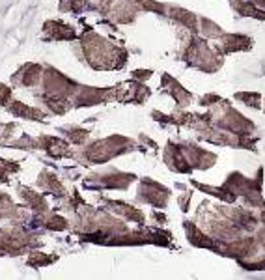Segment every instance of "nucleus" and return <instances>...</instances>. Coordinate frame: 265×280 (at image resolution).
Instances as JSON below:
<instances>
[{
    "mask_svg": "<svg viewBox=\"0 0 265 280\" xmlns=\"http://www.w3.org/2000/svg\"><path fill=\"white\" fill-rule=\"evenodd\" d=\"M86 8V2L82 0H62V4H60V10L62 11H73V13H79Z\"/></svg>",
    "mask_w": 265,
    "mask_h": 280,
    "instance_id": "10",
    "label": "nucleus"
},
{
    "mask_svg": "<svg viewBox=\"0 0 265 280\" xmlns=\"http://www.w3.org/2000/svg\"><path fill=\"white\" fill-rule=\"evenodd\" d=\"M56 260V258H52V256H47V254H41V252H32L28 258V265L32 267H43V265H49L52 261Z\"/></svg>",
    "mask_w": 265,
    "mask_h": 280,
    "instance_id": "9",
    "label": "nucleus"
},
{
    "mask_svg": "<svg viewBox=\"0 0 265 280\" xmlns=\"http://www.w3.org/2000/svg\"><path fill=\"white\" fill-rule=\"evenodd\" d=\"M43 228H47V230H66L68 220L62 219L56 213H49L47 217H43Z\"/></svg>",
    "mask_w": 265,
    "mask_h": 280,
    "instance_id": "6",
    "label": "nucleus"
},
{
    "mask_svg": "<svg viewBox=\"0 0 265 280\" xmlns=\"http://www.w3.org/2000/svg\"><path fill=\"white\" fill-rule=\"evenodd\" d=\"M0 166L6 172H17L19 170V164L13 163V161H0Z\"/></svg>",
    "mask_w": 265,
    "mask_h": 280,
    "instance_id": "12",
    "label": "nucleus"
},
{
    "mask_svg": "<svg viewBox=\"0 0 265 280\" xmlns=\"http://www.w3.org/2000/svg\"><path fill=\"white\" fill-rule=\"evenodd\" d=\"M15 206L11 198L6 192H0V219H8V217H15Z\"/></svg>",
    "mask_w": 265,
    "mask_h": 280,
    "instance_id": "7",
    "label": "nucleus"
},
{
    "mask_svg": "<svg viewBox=\"0 0 265 280\" xmlns=\"http://www.w3.org/2000/svg\"><path fill=\"white\" fill-rule=\"evenodd\" d=\"M43 30L52 40H73L75 38V30L71 26L64 24V23H56V21H49L43 26Z\"/></svg>",
    "mask_w": 265,
    "mask_h": 280,
    "instance_id": "3",
    "label": "nucleus"
},
{
    "mask_svg": "<svg viewBox=\"0 0 265 280\" xmlns=\"http://www.w3.org/2000/svg\"><path fill=\"white\" fill-rule=\"evenodd\" d=\"M62 133L68 137L71 142H75V144H80V142H84L86 137H88V133L84 129H79V127H62Z\"/></svg>",
    "mask_w": 265,
    "mask_h": 280,
    "instance_id": "8",
    "label": "nucleus"
},
{
    "mask_svg": "<svg viewBox=\"0 0 265 280\" xmlns=\"http://www.w3.org/2000/svg\"><path fill=\"white\" fill-rule=\"evenodd\" d=\"M38 185H40L41 189L45 190V192H52L56 198H66V190L62 187V183L56 176H52L49 172H41L40 174V180H38Z\"/></svg>",
    "mask_w": 265,
    "mask_h": 280,
    "instance_id": "2",
    "label": "nucleus"
},
{
    "mask_svg": "<svg viewBox=\"0 0 265 280\" xmlns=\"http://www.w3.org/2000/svg\"><path fill=\"white\" fill-rule=\"evenodd\" d=\"M0 181H2V183H8V172L4 170L2 166H0Z\"/></svg>",
    "mask_w": 265,
    "mask_h": 280,
    "instance_id": "13",
    "label": "nucleus"
},
{
    "mask_svg": "<svg viewBox=\"0 0 265 280\" xmlns=\"http://www.w3.org/2000/svg\"><path fill=\"white\" fill-rule=\"evenodd\" d=\"M11 97V90L8 86H4V84H0V105H4V103H8Z\"/></svg>",
    "mask_w": 265,
    "mask_h": 280,
    "instance_id": "11",
    "label": "nucleus"
},
{
    "mask_svg": "<svg viewBox=\"0 0 265 280\" xmlns=\"http://www.w3.org/2000/svg\"><path fill=\"white\" fill-rule=\"evenodd\" d=\"M41 77V68L36 64H26L24 68H21L17 75H13V82L19 86H34Z\"/></svg>",
    "mask_w": 265,
    "mask_h": 280,
    "instance_id": "1",
    "label": "nucleus"
},
{
    "mask_svg": "<svg viewBox=\"0 0 265 280\" xmlns=\"http://www.w3.org/2000/svg\"><path fill=\"white\" fill-rule=\"evenodd\" d=\"M19 192H21V196L26 200V204H28L30 210L34 211V213H47V202H45V198H43L41 194L26 189V187H21Z\"/></svg>",
    "mask_w": 265,
    "mask_h": 280,
    "instance_id": "5",
    "label": "nucleus"
},
{
    "mask_svg": "<svg viewBox=\"0 0 265 280\" xmlns=\"http://www.w3.org/2000/svg\"><path fill=\"white\" fill-rule=\"evenodd\" d=\"M13 116H17V118H30V120H36L40 121L45 118V112H41L40 109H32V107H26V105H23L19 101H13L10 107H8Z\"/></svg>",
    "mask_w": 265,
    "mask_h": 280,
    "instance_id": "4",
    "label": "nucleus"
}]
</instances>
